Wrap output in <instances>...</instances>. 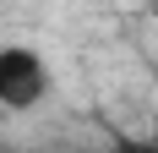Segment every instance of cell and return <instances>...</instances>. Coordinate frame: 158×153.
<instances>
[{"mask_svg": "<svg viewBox=\"0 0 158 153\" xmlns=\"http://www.w3.org/2000/svg\"><path fill=\"white\" fill-rule=\"evenodd\" d=\"M49 98V60L33 44H0V109L27 115Z\"/></svg>", "mask_w": 158, "mask_h": 153, "instance_id": "obj_1", "label": "cell"}, {"mask_svg": "<svg viewBox=\"0 0 158 153\" xmlns=\"http://www.w3.org/2000/svg\"><path fill=\"white\" fill-rule=\"evenodd\" d=\"M147 6H153V22H158V0H147Z\"/></svg>", "mask_w": 158, "mask_h": 153, "instance_id": "obj_2", "label": "cell"}]
</instances>
